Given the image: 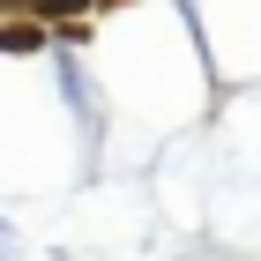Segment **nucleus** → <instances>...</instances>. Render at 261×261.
<instances>
[{
	"instance_id": "obj_1",
	"label": "nucleus",
	"mask_w": 261,
	"mask_h": 261,
	"mask_svg": "<svg viewBox=\"0 0 261 261\" xmlns=\"http://www.w3.org/2000/svg\"><path fill=\"white\" fill-rule=\"evenodd\" d=\"M0 53H38V30H0Z\"/></svg>"
},
{
	"instance_id": "obj_2",
	"label": "nucleus",
	"mask_w": 261,
	"mask_h": 261,
	"mask_svg": "<svg viewBox=\"0 0 261 261\" xmlns=\"http://www.w3.org/2000/svg\"><path fill=\"white\" fill-rule=\"evenodd\" d=\"M82 0H38V15H75Z\"/></svg>"
}]
</instances>
